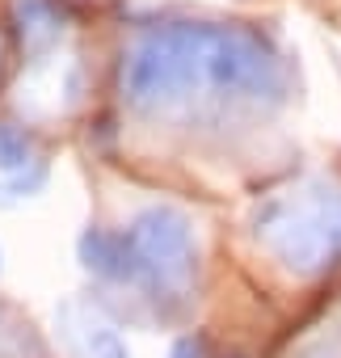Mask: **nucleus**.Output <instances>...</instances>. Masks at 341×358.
<instances>
[{
	"label": "nucleus",
	"instance_id": "obj_6",
	"mask_svg": "<svg viewBox=\"0 0 341 358\" xmlns=\"http://www.w3.org/2000/svg\"><path fill=\"white\" fill-rule=\"evenodd\" d=\"M13 26L26 51H47L59 43L68 26V9L64 0H13Z\"/></svg>",
	"mask_w": 341,
	"mask_h": 358
},
{
	"label": "nucleus",
	"instance_id": "obj_5",
	"mask_svg": "<svg viewBox=\"0 0 341 358\" xmlns=\"http://www.w3.org/2000/svg\"><path fill=\"white\" fill-rule=\"evenodd\" d=\"M80 266L93 278L106 282H131V257H126V236L122 232H106V228H85L76 241Z\"/></svg>",
	"mask_w": 341,
	"mask_h": 358
},
{
	"label": "nucleus",
	"instance_id": "obj_3",
	"mask_svg": "<svg viewBox=\"0 0 341 358\" xmlns=\"http://www.w3.org/2000/svg\"><path fill=\"white\" fill-rule=\"evenodd\" d=\"M126 257H131V287L143 291L160 312H173L190 299L198 278V241L194 224L177 207H143L126 228Z\"/></svg>",
	"mask_w": 341,
	"mask_h": 358
},
{
	"label": "nucleus",
	"instance_id": "obj_7",
	"mask_svg": "<svg viewBox=\"0 0 341 358\" xmlns=\"http://www.w3.org/2000/svg\"><path fill=\"white\" fill-rule=\"evenodd\" d=\"M0 358H51L34 320L22 316L13 303H0Z\"/></svg>",
	"mask_w": 341,
	"mask_h": 358
},
{
	"label": "nucleus",
	"instance_id": "obj_8",
	"mask_svg": "<svg viewBox=\"0 0 341 358\" xmlns=\"http://www.w3.org/2000/svg\"><path fill=\"white\" fill-rule=\"evenodd\" d=\"M34 160V135L17 122H0V173H22Z\"/></svg>",
	"mask_w": 341,
	"mask_h": 358
},
{
	"label": "nucleus",
	"instance_id": "obj_1",
	"mask_svg": "<svg viewBox=\"0 0 341 358\" xmlns=\"http://www.w3.org/2000/svg\"><path fill=\"white\" fill-rule=\"evenodd\" d=\"M122 101L143 118H207L278 110L291 68L278 47L240 22H156L122 51Z\"/></svg>",
	"mask_w": 341,
	"mask_h": 358
},
{
	"label": "nucleus",
	"instance_id": "obj_2",
	"mask_svg": "<svg viewBox=\"0 0 341 358\" xmlns=\"http://www.w3.org/2000/svg\"><path fill=\"white\" fill-rule=\"evenodd\" d=\"M253 236L299 278L333 270L341 262V190L328 182H299L270 194L253 215Z\"/></svg>",
	"mask_w": 341,
	"mask_h": 358
},
{
	"label": "nucleus",
	"instance_id": "obj_9",
	"mask_svg": "<svg viewBox=\"0 0 341 358\" xmlns=\"http://www.w3.org/2000/svg\"><path fill=\"white\" fill-rule=\"evenodd\" d=\"M164 358H211V345H207L203 333H182L173 345H168Z\"/></svg>",
	"mask_w": 341,
	"mask_h": 358
},
{
	"label": "nucleus",
	"instance_id": "obj_4",
	"mask_svg": "<svg viewBox=\"0 0 341 358\" xmlns=\"http://www.w3.org/2000/svg\"><path fill=\"white\" fill-rule=\"evenodd\" d=\"M55 333L72 358H131L122 333L89 299H64L55 308Z\"/></svg>",
	"mask_w": 341,
	"mask_h": 358
}]
</instances>
